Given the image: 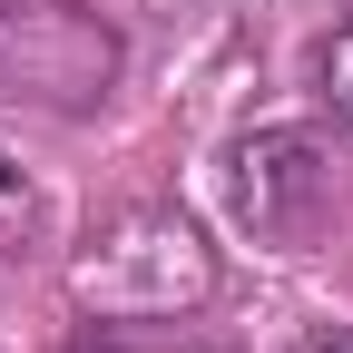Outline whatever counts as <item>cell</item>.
<instances>
[{
  "mask_svg": "<svg viewBox=\"0 0 353 353\" xmlns=\"http://www.w3.org/2000/svg\"><path fill=\"white\" fill-rule=\"evenodd\" d=\"M69 294L88 314L128 324H187L216 304V245L176 196H118L88 216V236L69 245Z\"/></svg>",
  "mask_w": 353,
  "mask_h": 353,
  "instance_id": "cell-1",
  "label": "cell"
},
{
  "mask_svg": "<svg viewBox=\"0 0 353 353\" xmlns=\"http://www.w3.org/2000/svg\"><path fill=\"white\" fill-rule=\"evenodd\" d=\"M216 187H226L236 236L275 245V255H314L343 216H353V176L334 148V118H255L226 138L216 157Z\"/></svg>",
  "mask_w": 353,
  "mask_h": 353,
  "instance_id": "cell-2",
  "label": "cell"
},
{
  "mask_svg": "<svg viewBox=\"0 0 353 353\" xmlns=\"http://www.w3.org/2000/svg\"><path fill=\"white\" fill-rule=\"evenodd\" d=\"M128 88V30L108 0H0V99L39 118H99Z\"/></svg>",
  "mask_w": 353,
  "mask_h": 353,
  "instance_id": "cell-3",
  "label": "cell"
},
{
  "mask_svg": "<svg viewBox=\"0 0 353 353\" xmlns=\"http://www.w3.org/2000/svg\"><path fill=\"white\" fill-rule=\"evenodd\" d=\"M304 99L334 118V138H353V10H334L304 39Z\"/></svg>",
  "mask_w": 353,
  "mask_h": 353,
  "instance_id": "cell-4",
  "label": "cell"
},
{
  "mask_svg": "<svg viewBox=\"0 0 353 353\" xmlns=\"http://www.w3.org/2000/svg\"><path fill=\"white\" fill-rule=\"evenodd\" d=\"M50 245V196L30 187V167L0 148V265H20V255H39Z\"/></svg>",
  "mask_w": 353,
  "mask_h": 353,
  "instance_id": "cell-5",
  "label": "cell"
},
{
  "mask_svg": "<svg viewBox=\"0 0 353 353\" xmlns=\"http://www.w3.org/2000/svg\"><path fill=\"white\" fill-rule=\"evenodd\" d=\"M157 343V324H128V314H88L79 304V324H69V343L59 353H148Z\"/></svg>",
  "mask_w": 353,
  "mask_h": 353,
  "instance_id": "cell-6",
  "label": "cell"
},
{
  "mask_svg": "<svg viewBox=\"0 0 353 353\" xmlns=\"http://www.w3.org/2000/svg\"><path fill=\"white\" fill-rule=\"evenodd\" d=\"M285 353H353V324H314V334H294Z\"/></svg>",
  "mask_w": 353,
  "mask_h": 353,
  "instance_id": "cell-7",
  "label": "cell"
},
{
  "mask_svg": "<svg viewBox=\"0 0 353 353\" xmlns=\"http://www.w3.org/2000/svg\"><path fill=\"white\" fill-rule=\"evenodd\" d=\"M148 353H216V343H196V334H167V324H157V343H148Z\"/></svg>",
  "mask_w": 353,
  "mask_h": 353,
  "instance_id": "cell-8",
  "label": "cell"
}]
</instances>
